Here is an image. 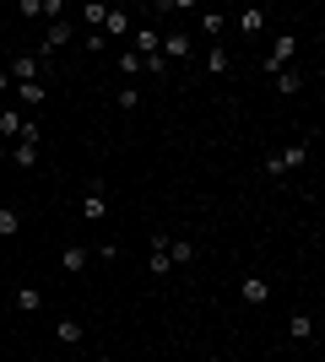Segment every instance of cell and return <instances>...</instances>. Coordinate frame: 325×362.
Masks as SVG:
<instances>
[{
    "instance_id": "8",
    "label": "cell",
    "mask_w": 325,
    "mask_h": 362,
    "mask_svg": "<svg viewBox=\"0 0 325 362\" xmlns=\"http://www.w3.org/2000/svg\"><path fill=\"white\" fill-rule=\"evenodd\" d=\"M55 341H60V346H81V341H87V325H81V319H55Z\"/></svg>"
},
{
    "instance_id": "1",
    "label": "cell",
    "mask_w": 325,
    "mask_h": 362,
    "mask_svg": "<svg viewBox=\"0 0 325 362\" xmlns=\"http://www.w3.org/2000/svg\"><path fill=\"white\" fill-rule=\"evenodd\" d=\"M304 163H309V141H293V146H282V151L266 157V173L282 179V173H293V168H304Z\"/></svg>"
},
{
    "instance_id": "27",
    "label": "cell",
    "mask_w": 325,
    "mask_h": 362,
    "mask_svg": "<svg viewBox=\"0 0 325 362\" xmlns=\"http://www.w3.org/2000/svg\"><path fill=\"white\" fill-rule=\"evenodd\" d=\"M16 16H44V0H16Z\"/></svg>"
},
{
    "instance_id": "6",
    "label": "cell",
    "mask_w": 325,
    "mask_h": 362,
    "mask_svg": "<svg viewBox=\"0 0 325 362\" xmlns=\"http://www.w3.org/2000/svg\"><path fill=\"white\" fill-rule=\"evenodd\" d=\"M239 298H244L249 308H261V303H271V281H266V276H244V281H239Z\"/></svg>"
},
{
    "instance_id": "18",
    "label": "cell",
    "mask_w": 325,
    "mask_h": 362,
    "mask_svg": "<svg viewBox=\"0 0 325 362\" xmlns=\"http://www.w3.org/2000/svg\"><path fill=\"white\" fill-rule=\"evenodd\" d=\"M16 308H22V314H38V308H44V292L38 287H16Z\"/></svg>"
},
{
    "instance_id": "5",
    "label": "cell",
    "mask_w": 325,
    "mask_h": 362,
    "mask_svg": "<svg viewBox=\"0 0 325 362\" xmlns=\"http://www.w3.org/2000/svg\"><path fill=\"white\" fill-rule=\"evenodd\" d=\"M130 28H136V16L120 11V6H108V11H103V28H98V33H103V38H125Z\"/></svg>"
},
{
    "instance_id": "15",
    "label": "cell",
    "mask_w": 325,
    "mask_h": 362,
    "mask_svg": "<svg viewBox=\"0 0 325 362\" xmlns=\"http://www.w3.org/2000/svg\"><path fill=\"white\" fill-rule=\"evenodd\" d=\"M22 130H28V119H22V114H16V108H0V141H22Z\"/></svg>"
},
{
    "instance_id": "2",
    "label": "cell",
    "mask_w": 325,
    "mask_h": 362,
    "mask_svg": "<svg viewBox=\"0 0 325 362\" xmlns=\"http://www.w3.org/2000/svg\"><path fill=\"white\" fill-rule=\"evenodd\" d=\"M293 54H298V33H282L277 44H271V54H266V60H261V71H266V76L287 71V65H293Z\"/></svg>"
},
{
    "instance_id": "14",
    "label": "cell",
    "mask_w": 325,
    "mask_h": 362,
    "mask_svg": "<svg viewBox=\"0 0 325 362\" xmlns=\"http://www.w3.org/2000/svg\"><path fill=\"white\" fill-rule=\"evenodd\" d=\"M11 163L22 168V173H33V168H38V141H16V146H11Z\"/></svg>"
},
{
    "instance_id": "17",
    "label": "cell",
    "mask_w": 325,
    "mask_h": 362,
    "mask_svg": "<svg viewBox=\"0 0 325 362\" xmlns=\"http://www.w3.org/2000/svg\"><path fill=\"white\" fill-rule=\"evenodd\" d=\"M190 259H195V243H190V238H173V233H169V265H190Z\"/></svg>"
},
{
    "instance_id": "9",
    "label": "cell",
    "mask_w": 325,
    "mask_h": 362,
    "mask_svg": "<svg viewBox=\"0 0 325 362\" xmlns=\"http://www.w3.org/2000/svg\"><path fill=\"white\" fill-rule=\"evenodd\" d=\"M147 271H152V276L173 271V265H169V233H152V259H147Z\"/></svg>"
},
{
    "instance_id": "3",
    "label": "cell",
    "mask_w": 325,
    "mask_h": 362,
    "mask_svg": "<svg viewBox=\"0 0 325 362\" xmlns=\"http://www.w3.org/2000/svg\"><path fill=\"white\" fill-rule=\"evenodd\" d=\"M130 49H136L141 60H152L157 49H163V33H157V28H147V22H141V28H130Z\"/></svg>"
},
{
    "instance_id": "31",
    "label": "cell",
    "mask_w": 325,
    "mask_h": 362,
    "mask_svg": "<svg viewBox=\"0 0 325 362\" xmlns=\"http://www.w3.org/2000/svg\"><path fill=\"white\" fill-rule=\"evenodd\" d=\"M98 362H114V357H98Z\"/></svg>"
},
{
    "instance_id": "24",
    "label": "cell",
    "mask_w": 325,
    "mask_h": 362,
    "mask_svg": "<svg viewBox=\"0 0 325 362\" xmlns=\"http://www.w3.org/2000/svg\"><path fill=\"white\" fill-rule=\"evenodd\" d=\"M114 108H125V114H130V108H141V92L130 87V81H125V87L114 92Z\"/></svg>"
},
{
    "instance_id": "26",
    "label": "cell",
    "mask_w": 325,
    "mask_h": 362,
    "mask_svg": "<svg viewBox=\"0 0 325 362\" xmlns=\"http://www.w3.org/2000/svg\"><path fill=\"white\" fill-rule=\"evenodd\" d=\"M201 33H206V38H217V33H222V16H217V11H201Z\"/></svg>"
},
{
    "instance_id": "13",
    "label": "cell",
    "mask_w": 325,
    "mask_h": 362,
    "mask_svg": "<svg viewBox=\"0 0 325 362\" xmlns=\"http://www.w3.org/2000/svg\"><path fill=\"white\" fill-rule=\"evenodd\" d=\"M11 92L22 103H49V81H11Z\"/></svg>"
},
{
    "instance_id": "4",
    "label": "cell",
    "mask_w": 325,
    "mask_h": 362,
    "mask_svg": "<svg viewBox=\"0 0 325 362\" xmlns=\"http://www.w3.org/2000/svg\"><path fill=\"white\" fill-rule=\"evenodd\" d=\"M6 71H11V81H44V54H16Z\"/></svg>"
},
{
    "instance_id": "22",
    "label": "cell",
    "mask_w": 325,
    "mask_h": 362,
    "mask_svg": "<svg viewBox=\"0 0 325 362\" xmlns=\"http://www.w3.org/2000/svg\"><path fill=\"white\" fill-rule=\"evenodd\" d=\"M287 335H293V341H309V335H314V319L309 314H293V319H287Z\"/></svg>"
},
{
    "instance_id": "11",
    "label": "cell",
    "mask_w": 325,
    "mask_h": 362,
    "mask_svg": "<svg viewBox=\"0 0 325 362\" xmlns=\"http://www.w3.org/2000/svg\"><path fill=\"white\" fill-rule=\"evenodd\" d=\"M163 60H190V38L185 33H163V49H157Z\"/></svg>"
},
{
    "instance_id": "25",
    "label": "cell",
    "mask_w": 325,
    "mask_h": 362,
    "mask_svg": "<svg viewBox=\"0 0 325 362\" xmlns=\"http://www.w3.org/2000/svg\"><path fill=\"white\" fill-rule=\"evenodd\" d=\"M103 11H108V6H98V0H93V6H81L76 16H81V22H87V28L98 33V28H103Z\"/></svg>"
},
{
    "instance_id": "20",
    "label": "cell",
    "mask_w": 325,
    "mask_h": 362,
    "mask_svg": "<svg viewBox=\"0 0 325 362\" xmlns=\"http://www.w3.org/2000/svg\"><path fill=\"white\" fill-rule=\"evenodd\" d=\"M266 28V11L261 6H244V11H239V33H261Z\"/></svg>"
},
{
    "instance_id": "10",
    "label": "cell",
    "mask_w": 325,
    "mask_h": 362,
    "mask_svg": "<svg viewBox=\"0 0 325 362\" xmlns=\"http://www.w3.org/2000/svg\"><path fill=\"white\" fill-rule=\"evenodd\" d=\"M81 216H87V222H103V216H108V195H103V184H93V195L81 200Z\"/></svg>"
},
{
    "instance_id": "23",
    "label": "cell",
    "mask_w": 325,
    "mask_h": 362,
    "mask_svg": "<svg viewBox=\"0 0 325 362\" xmlns=\"http://www.w3.org/2000/svg\"><path fill=\"white\" fill-rule=\"evenodd\" d=\"M11 233H22V216L16 206H0V238H11Z\"/></svg>"
},
{
    "instance_id": "28",
    "label": "cell",
    "mask_w": 325,
    "mask_h": 362,
    "mask_svg": "<svg viewBox=\"0 0 325 362\" xmlns=\"http://www.w3.org/2000/svg\"><path fill=\"white\" fill-rule=\"evenodd\" d=\"M0 92H11V71L6 65H0Z\"/></svg>"
},
{
    "instance_id": "30",
    "label": "cell",
    "mask_w": 325,
    "mask_h": 362,
    "mask_svg": "<svg viewBox=\"0 0 325 362\" xmlns=\"http://www.w3.org/2000/svg\"><path fill=\"white\" fill-rule=\"evenodd\" d=\"M206 362H228V357H206Z\"/></svg>"
},
{
    "instance_id": "21",
    "label": "cell",
    "mask_w": 325,
    "mask_h": 362,
    "mask_svg": "<svg viewBox=\"0 0 325 362\" xmlns=\"http://www.w3.org/2000/svg\"><path fill=\"white\" fill-rule=\"evenodd\" d=\"M298 87H304V76H298L293 65H287V71H277V92H282V98H293Z\"/></svg>"
},
{
    "instance_id": "12",
    "label": "cell",
    "mask_w": 325,
    "mask_h": 362,
    "mask_svg": "<svg viewBox=\"0 0 325 362\" xmlns=\"http://www.w3.org/2000/svg\"><path fill=\"white\" fill-rule=\"evenodd\" d=\"M71 38H76V28H71V22H49V38H44V54H55V49H65V44H71Z\"/></svg>"
},
{
    "instance_id": "19",
    "label": "cell",
    "mask_w": 325,
    "mask_h": 362,
    "mask_svg": "<svg viewBox=\"0 0 325 362\" xmlns=\"http://www.w3.org/2000/svg\"><path fill=\"white\" fill-rule=\"evenodd\" d=\"M114 65H120V76L130 81V87H136V76H141V54H136V49H125V54H120Z\"/></svg>"
},
{
    "instance_id": "7",
    "label": "cell",
    "mask_w": 325,
    "mask_h": 362,
    "mask_svg": "<svg viewBox=\"0 0 325 362\" xmlns=\"http://www.w3.org/2000/svg\"><path fill=\"white\" fill-rule=\"evenodd\" d=\"M87 265H93V249H87V243H71V249L60 255V271L65 276H81Z\"/></svg>"
},
{
    "instance_id": "16",
    "label": "cell",
    "mask_w": 325,
    "mask_h": 362,
    "mask_svg": "<svg viewBox=\"0 0 325 362\" xmlns=\"http://www.w3.org/2000/svg\"><path fill=\"white\" fill-rule=\"evenodd\" d=\"M201 65H206V76H228V65H233V60H228V49H222V44H212Z\"/></svg>"
},
{
    "instance_id": "29",
    "label": "cell",
    "mask_w": 325,
    "mask_h": 362,
    "mask_svg": "<svg viewBox=\"0 0 325 362\" xmlns=\"http://www.w3.org/2000/svg\"><path fill=\"white\" fill-rule=\"evenodd\" d=\"M6 157H11V146H6V141H0V163H6Z\"/></svg>"
}]
</instances>
